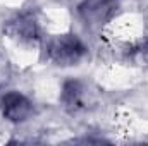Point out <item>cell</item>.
I'll return each instance as SVG.
<instances>
[{"instance_id": "4", "label": "cell", "mask_w": 148, "mask_h": 146, "mask_svg": "<svg viewBox=\"0 0 148 146\" xmlns=\"http://www.w3.org/2000/svg\"><path fill=\"white\" fill-rule=\"evenodd\" d=\"M62 103L69 110H77L84 103V88L79 81H67L62 88Z\"/></svg>"}, {"instance_id": "3", "label": "cell", "mask_w": 148, "mask_h": 146, "mask_svg": "<svg viewBox=\"0 0 148 146\" xmlns=\"http://www.w3.org/2000/svg\"><path fill=\"white\" fill-rule=\"evenodd\" d=\"M0 108H2V115L10 122H24L33 113L31 102L17 91H10L3 95L0 102Z\"/></svg>"}, {"instance_id": "1", "label": "cell", "mask_w": 148, "mask_h": 146, "mask_svg": "<svg viewBox=\"0 0 148 146\" xmlns=\"http://www.w3.org/2000/svg\"><path fill=\"white\" fill-rule=\"evenodd\" d=\"M86 53V46L76 35L57 36L48 46L50 59L59 65H74Z\"/></svg>"}, {"instance_id": "2", "label": "cell", "mask_w": 148, "mask_h": 146, "mask_svg": "<svg viewBox=\"0 0 148 146\" xmlns=\"http://www.w3.org/2000/svg\"><path fill=\"white\" fill-rule=\"evenodd\" d=\"M117 2L115 0H84L77 10L81 19L90 26H102L110 21L115 14Z\"/></svg>"}]
</instances>
